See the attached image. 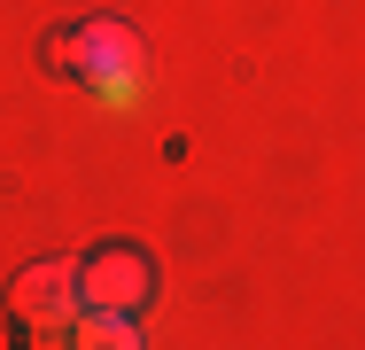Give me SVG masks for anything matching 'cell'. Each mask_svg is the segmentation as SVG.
I'll return each instance as SVG.
<instances>
[{"mask_svg":"<svg viewBox=\"0 0 365 350\" xmlns=\"http://www.w3.org/2000/svg\"><path fill=\"white\" fill-rule=\"evenodd\" d=\"M78 311H86V304H78V265H63V257L24 265L16 288H8V319H24L31 335H39V327H63V319H78Z\"/></svg>","mask_w":365,"mask_h":350,"instance_id":"cell-2","label":"cell"},{"mask_svg":"<svg viewBox=\"0 0 365 350\" xmlns=\"http://www.w3.org/2000/svg\"><path fill=\"white\" fill-rule=\"evenodd\" d=\"M71 350H140V327L125 311H78L71 319Z\"/></svg>","mask_w":365,"mask_h":350,"instance_id":"cell-4","label":"cell"},{"mask_svg":"<svg viewBox=\"0 0 365 350\" xmlns=\"http://www.w3.org/2000/svg\"><path fill=\"white\" fill-rule=\"evenodd\" d=\"M148 296H155V265H148V249L133 241H101L86 265H78V304L86 311H148Z\"/></svg>","mask_w":365,"mask_h":350,"instance_id":"cell-1","label":"cell"},{"mask_svg":"<svg viewBox=\"0 0 365 350\" xmlns=\"http://www.w3.org/2000/svg\"><path fill=\"white\" fill-rule=\"evenodd\" d=\"M78 47H86V86H133V70H140V31H125L117 16H93L86 31H78Z\"/></svg>","mask_w":365,"mask_h":350,"instance_id":"cell-3","label":"cell"}]
</instances>
